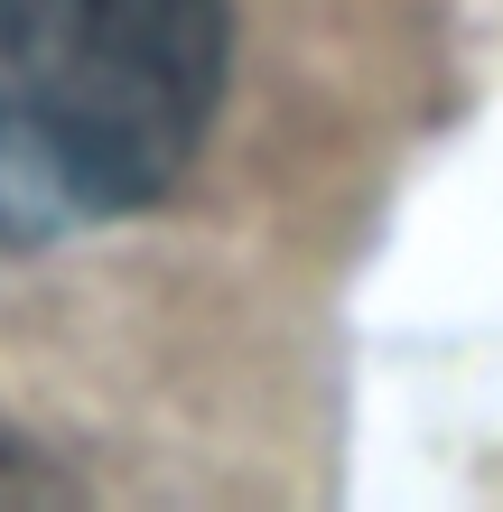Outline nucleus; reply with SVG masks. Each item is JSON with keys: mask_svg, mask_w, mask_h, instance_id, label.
Masks as SVG:
<instances>
[{"mask_svg": "<svg viewBox=\"0 0 503 512\" xmlns=\"http://www.w3.org/2000/svg\"><path fill=\"white\" fill-rule=\"evenodd\" d=\"M224 0H0V243L159 205L224 103Z\"/></svg>", "mask_w": 503, "mask_h": 512, "instance_id": "obj_1", "label": "nucleus"}, {"mask_svg": "<svg viewBox=\"0 0 503 512\" xmlns=\"http://www.w3.org/2000/svg\"><path fill=\"white\" fill-rule=\"evenodd\" d=\"M0 503H75V485L10 429V419H0Z\"/></svg>", "mask_w": 503, "mask_h": 512, "instance_id": "obj_2", "label": "nucleus"}]
</instances>
